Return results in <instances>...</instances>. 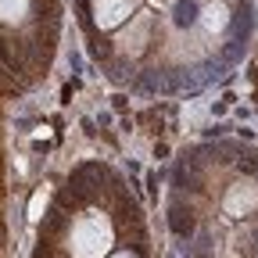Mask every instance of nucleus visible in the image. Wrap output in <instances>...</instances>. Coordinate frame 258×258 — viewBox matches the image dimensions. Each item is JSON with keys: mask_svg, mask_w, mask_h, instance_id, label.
I'll return each instance as SVG.
<instances>
[{"mask_svg": "<svg viewBox=\"0 0 258 258\" xmlns=\"http://www.w3.org/2000/svg\"><path fill=\"white\" fill-rule=\"evenodd\" d=\"M93 32L118 69L140 64L158 43H165V61L179 54L201 61L237 25V0H86ZM176 69V61H169Z\"/></svg>", "mask_w": 258, "mask_h": 258, "instance_id": "f257e3e1", "label": "nucleus"}, {"mask_svg": "<svg viewBox=\"0 0 258 258\" xmlns=\"http://www.w3.org/2000/svg\"><path fill=\"white\" fill-rule=\"evenodd\" d=\"M32 11V0H0V22L4 25H22Z\"/></svg>", "mask_w": 258, "mask_h": 258, "instance_id": "f03ea898", "label": "nucleus"}, {"mask_svg": "<svg viewBox=\"0 0 258 258\" xmlns=\"http://www.w3.org/2000/svg\"><path fill=\"white\" fill-rule=\"evenodd\" d=\"M108 258H137V251H133V247H122V244H118V247H115V251H111Z\"/></svg>", "mask_w": 258, "mask_h": 258, "instance_id": "7ed1b4c3", "label": "nucleus"}]
</instances>
